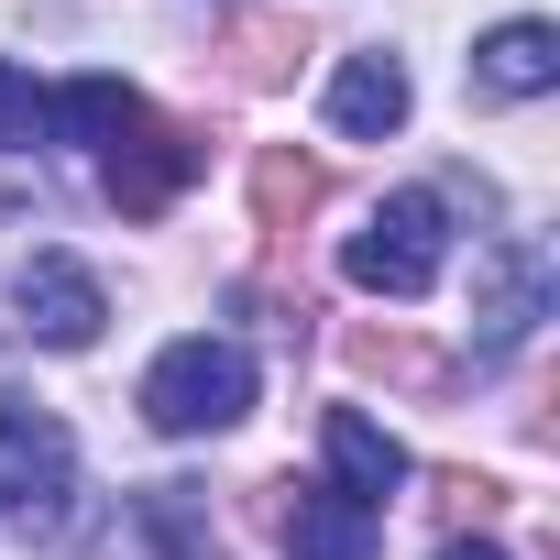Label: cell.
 Returning a JSON list of instances; mask_svg holds the SVG:
<instances>
[{
  "instance_id": "7",
  "label": "cell",
  "mask_w": 560,
  "mask_h": 560,
  "mask_svg": "<svg viewBox=\"0 0 560 560\" xmlns=\"http://www.w3.org/2000/svg\"><path fill=\"white\" fill-rule=\"evenodd\" d=\"M187 176H198V132H176V121H154V110L110 143V198H121V209H165Z\"/></svg>"
},
{
  "instance_id": "4",
  "label": "cell",
  "mask_w": 560,
  "mask_h": 560,
  "mask_svg": "<svg viewBox=\"0 0 560 560\" xmlns=\"http://www.w3.org/2000/svg\"><path fill=\"white\" fill-rule=\"evenodd\" d=\"M538 319H549V242L494 231V242L472 253V352L505 363V352H527Z\"/></svg>"
},
{
  "instance_id": "9",
  "label": "cell",
  "mask_w": 560,
  "mask_h": 560,
  "mask_svg": "<svg viewBox=\"0 0 560 560\" xmlns=\"http://www.w3.org/2000/svg\"><path fill=\"white\" fill-rule=\"evenodd\" d=\"M472 89H483V100H538V89H560V34H549V23H494V34L472 45Z\"/></svg>"
},
{
  "instance_id": "15",
  "label": "cell",
  "mask_w": 560,
  "mask_h": 560,
  "mask_svg": "<svg viewBox=\"0 0 560 560\" xmlns=\"http://www.w3.org/2000/svg\"><path fill=\"white\" fill-rule=\"evenodd\" d=\"M352 363H363V374H407V385L429 374V352H418V341H385V330H352Z\"/></svg>"
},
{
  "instance_id": "8",
  "label": "cell",
  "mask_w": 560,
  "mask_h": 560,
  "mask_svg": "<svg viewBox=\"0 0 560 560\" xmlns=\"http://www.w3.org/2000/svg\"><path fill=\"white\" fill-rule=\"evenodd\" d=\"M407 67L374 45V56H341V78H330V132H352V143H385L396 121H407Z\"/></svg>"
},
{
  "instance_id": "10",
  "label": "cell",
  "mask_w": 560,
  "mask_h": 560,
  "mask_svg": "<svg viewBox=\"0 0 560 560\" xmlns=\"http://www.w3.org/2000/svg\"><path fill=\"white\" fill-rule=\"evenodd\" d=\"M275 538H287V560H374V516L341 505L330 483H308L287 516H275Z\"/></svg>"
},
{
  "instance_id": "6",
  "label": "cell",
  "mask_w": 560,
  "mask_h": 560,
  "mask_svg": "<svg viewBox=\"0 0 560 560\" xmlns=\"http://www.w3.org/2000/svg\"><path fill=\"white\" fill-rule=\"evenodd\" d=\"M319 451H330V494L363 505V516H385V494L407 483V451H396L363 407H330V418H319Z\"/></svg>"
},
{
  "instance_id": "13",
  "label": "cell",
  "mask_w": 560,
  "mask_h": 560,
  "mask_svg": "<svg viewBox=\"0 0 560 560\" xmlns=\"http://www.w3.org/2000/svg\"><path fill=\"white\" fill-rule=\"evenodd\" d=\"M45 132H56V100H45L12 56H0V154H34Z\"/></svg>"
},
{
  "instance_id": "12",
  "label": "cell",
  "mask_w": 560,
  "mask_h": 560,
  "mask_svg": "<svg viewBox=\"0 0 560 560\" xmlns=\"http://www.w3.org/2000/svg\"><path fill=\"white\" fill-rule=\"evenodd\" d=\"M319 187H330V176H319L308 154H264V165H253V209H264V231L308 220V209H319Z\"/></svg>"
},
{
  "instance_id": "14",
  "label": "cell",
  "mask_w": 560,
  "mask_h": 560,
  "mask_svg": "<svg viewBox=\"0 0 560 560\" xmlns=\"http://www.w3.org/2000/svg\"><path fill=\"white\" fill-rule=\"evenodd\" d=\"M287 45H298L287 23H242V34H231V67H242V89H275V78H287Z\"/></svg>"
},
{
  "instance_id": "16",
  "label": "cell",
  "mask_w": 560,
  "mask_h": 560,
  "mask_svg": "<svg viewBox=\"0 0 560 560\" xmlns=\"http://www.w3.org/2000/svg\"><path fill=\"white\" fill-rule=\"evenodd\" d=\"M440 560H505V549H483V538H451V549H440Z\"/></svg>"
},
{
  "instance_id": "1",
  "label": "cell",
  "mask_w": 560,
  "mask_h": 560,
  "mask_svg": "<svg viewBox=\"0 0 560 560\" xmlns=\"http://www.w3.org/2000/svg\"><path fill=\"white\" fill-rule=\"evenodd\" d=\"M0 516H12L23 538H45V549H67L89 527V483H78L67 429L34 396H12V385H0Z\"/></svg>"
},
{
  "instance_id": "5",
  "label": "cell",
  "mask_w": 560,
  "mask_h": 560,
  "mask_svg": "<svg viewBox=\"0 0 560 560\" xmlns=\"http://www.w3.org/2000/svg\"><path fill=\"white\" fill-rule=\"evenodd\" d=\"M12 308H23V330H34L45 352H89V341H100V319H110L100 275H89L78 253H34V264L12 275Z\"/></svg>"
},
{
  "instance_id": "3",
  "label": "cell",
  "mask_w": 560,
  "mask_h": 560,
  "mask_svg": "<svg viewBox=\"0 0 560 560\" xmlns=\"http://www.w3.org/2000/svg\"><path fill=\"white\" fill-rule=\"evenodd\" d=\"M440 264H451V209H440L429 187L385 198V209L341 242V275H352L363 298H429V287H440Z\"/></svg>"
},
{
  "instance_id": "2",
  "label": "cell",
  "mask_w": 560,
  "mask_h": 560,
  "mask_svg": "<svg viewBox=\"0 0 560 560\" xmlns=\"http://www.w3.org/2000/svg\"><path fill=\"white\" fill-rule=\"evenodd\" d=\"M253 407V352L242 341H165L154 352V374H143V418L165 429V440H209V429H231Z\"/></svg>"
},
{
  "instance_id": "11",
  "label": "cell",
  "mask_w": 560,
  "mask_h": 560,
  "mask_svg": "<svg viewBox=\"0 0 560 560\" xmlns=\"http://www.w3.org/2000/svg\"><path fill=\"white\" fill-rule=\"evenodd\" d=\"M132 121H143V89H121V78H78V89L56 100V132H67V143H89V154H110Z\"/></svg>"
}]
</instances>
